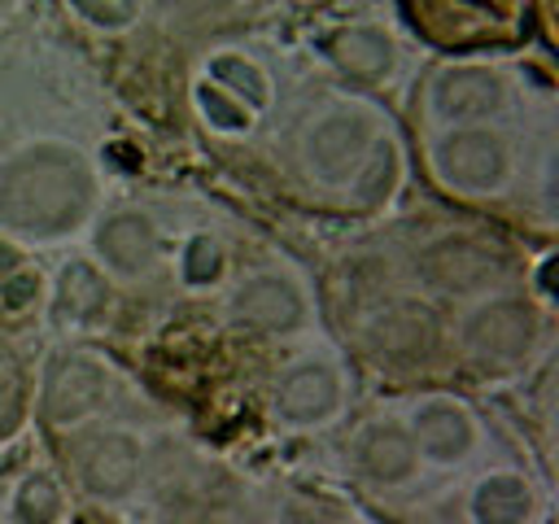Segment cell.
<instances>
[{"mask_svg": "<svg viewBox=\"0 0 559 524\" xmlns=\"http://www.w3.org/2000/svg\"><path fill=\"white\" fill-rule=\"evenodd\" d=\"M192 105H197V118H201L214 135H249L253 122H258L240 100H231L223 87H214V83H205V79L192 83Z\"/></svg>", "mask_w": 559, "mask_h": 524, "instance_id": "ffe728a7", "label": "cell"}, {"mask_svg": "<svg viewBox=\"0 0 559 524\" xmlns=\"http://www.w3.org/2000/svg\"><path fill=\"white\" fill-rule=\"evenodd\" d=\"M323 57L341 79L384 83L397 66V39L380 22H349L323 39Z\"/></svg>", "mask_w": 559, "mask_h": 524, "instance_id": "2e32d148", "label": "cell"}, {"mask_svg": "<svg viewBox=\"0 0 559 524\" xmlns=\"http://www.w3.org/2000/svg\"><path fill=\"white\" fill-rule=\"evenodd\" d=\"M467 524H537L542 489L520 467H489L463 493Z\"/></svg>", "mask_w": 559, "mask_h": 524, "instance_id": "9a60e30c", "label": "cell"}, {"mask_svg": "<svg viewBox=\"0 0 559 524\" xmlns=\"http://www.w3.org/2000/svg\"><path fill=\"white\" fill-rule=\"evenodd\" d=\"M402 183H406V153H402V140L393 131H384L371 144V153H367L362 170L354 175V183L345 188V196L354 201L358 214H380V210L393 205Z\"/></svg>", "mask_w": 559, "mask_h": 524, "instance_id": "ac0fdd59", "label": "cell"}, {"mask_svg": "<svg viewBox=\"0 0 559 524\" xmlns=\"http://www.w3.org/2000/svg\"><path fill=\"white\" fill-rule=\"evenodd\" d=\"M223 314L231 327L271 336V341H293V336L310 332V323H314L310 288L280 262L240 271L223 297Z\"/></svg>", "mask_w": 559, "mask_h": 524, "instance_id": "52a82bcc", "label": "cell"}, {"mask_svg": "<svg viewBox=\"0 0 559 524\" xmlns=\"http://www.w3.org/2000/svg\"><path fill=\"white\" fill-rule=\"evenodd\" d=\"M109 393H114V376L96 354L57 349L39 371L35 406L52 432H79L109 406Z\"/></svg>", "mask_w": 559, "mask_h": 524, "instance_id": "8fae6325", "label": "cell"}, {"mask_svg": "<svg viewBox=\"0 0 559 524\" xmlns=\"http://www.w3.org/2000/svg\"><path fill=\"white\" fill-rule=\"evenodd\" d=\"M415 279L437 297H480L489 288H502L515 258L502 240L472 231V227H445L432 231L424 245H415Z\"/></svg>", "mask_w": 559, "mask_h": 524, "instance_id": "8992f818", "label": "cell"}, {"mask_svg": "<svg viewBox=\"0 0 559 524\" xmlns=\"http://www.w3.org/2000/svg\"><path fill=\"white\" fill-rule=\"evenodd\" d=\"M428 175L463 196V201H489L502 196L520 175V144L498 122L476 127H432L424 144Z\"/></svg>", "mask_w": 559, "mask_h": 524, "instance_id": "3957f363", "label": "cell"}, {"mask_svg": "<svg viewBox=\"0 0 559 524\" xmlns=\"http://www.w3.org/2000/svg\"><path fill=\"white\" fill-rule=\"evenodd\" d=\"M389 131L384 114L371 100H332L297 135V166L323 192H345L362 170L371 144Z\"/></svg>", "mask_w": 559, "mask_h": 524, "instance_id": "277c9868", "label": "cell"}, {"mask_svg": "<svg viewBox=\"0 0 559 524\" xmlns=\"http://www.w3.org/2000/svg\"><path fill=\"white\" fill-rule=\"evenodd\" d=\"M87 258L105 279L140 284L162 262V227L140 205H118L92 218L87 227Z\"/></svg>", "mask_w": 559, "mask_h": 524, "instance_id": "4fadbf2b", "label": "cell"}, {"mask_svg": "<svg viewBox=\"0 0 559 524\" xmlns=\"http://www.w3.org/2000/svg\"><path fill=\"white\" fill-rule=\"evenodd\" d=\"M349 406L345 367L332 354H297L271 384V419L288 432L332 428Z\"/></svg>", "mask_w": 559, "mask_h": 524, "instance_id": "9c48e42d", "label": "cell"}, {"mask_svg": "<svg viewBox=\"0 0 559 524\" xmlns=\"http://www.w3.org/2000/svg\"><path fill=\"white\" fill-rule=\"evenodd\" d=\"M144 472L148 445L127 424H87L70 441V476L100 507H122L127 498H135Z\"/></svg>", "mask_w": 559, "mask_h": 524, "instance_id": "ba28073f", "label": "cell"}, {"mask_svg": "<svg viewBox=\"0 0 559 524\" xmlns=\"http://www.w3.org/2000/svg\"><path fill=\"white\" fill-rule=\"evenodd\" d=\"M87 31H100V35H127L140 26L148 0H61Z\"/></svg>", "mask_w": 559, "mask_h": 524, "instance_id": "44dd1931", "label": "cell"}, {"mask_svg": "<svg viewBox=\"0 0 559 524\" xmlns=\"http://www.w3.org/2000/svg\"><path fill=\"white\" fill-rule=\"evenodd\" d=\"M17 9H22V0H0V26H4V22H9Z\"/></svg>", "mask_w": 559, "mask_h": 524, "instance_id": "484cf974", "label": "cell"}, {"mask_svg": "<svg viewBox=\"0 0 559 524\" xmlns=\"http://www.w3.org/2000/svg\"><path fill=\"white\" fill-rule=\"evenodd\" d=\"M402 419H406V432H411L424 467L454 472V467H467L480 454V441H485L480 415L459 393H441V389L419 393Z\"/></svg>", "mask_w": 559, "mask_h": 524, "instance_id": "7c38bea8", "label": "cell"}, {"mask_svg": "<svg viewBox=\"0 0 559 524\" xmlns=\"http://www.w3.org/2000/svg\"><path fill=\"white\" fill-rule=\"evenodd\" d=\"M100 214L96 162L61 135H35L0 153V236L48 249L92 227Z\"/></svg>", "mask_w": 559, "mask_h": 524, "instance_id": "6da1fadb", "label": "cell"}, {"mask_svg": "<svg viewBox=\"0 0 559 524\" xmlns=\"http://www.w3.org/2000/svg\"><path fill=\"white\" fill-rule=\"evenodd\" d=\"M197 79H205V83L223 87V92H227L231 100H240L253 118H262V114L271 109V100H275L271 70H266L253 52L231 48V44L210 48V52H205V61H201V74H197Z\"/></svg>", "mask_w": 559, "mask_h": 524, "instance_id": "e0dca14e", "label": "cell"}, {"mask_svg": "<svg viewBox=\"0 0 559 524\" xmlns=\"http://www.w3.org/2000/svg\"><path fill=\"white\" fill-rule=\"evenodd\" d=\"M511 109V79L489 61H441L424 79V114L432 127L498 122Z\"/></svg>", "mask_w": 559, "mask_h": 524, "instance_id": "30bf717a", "label": "cell"}, {"mask_svg": "<svg viewBox=\"0 0 559 524\" xmlns=\"http://www.w3.org/2000/svg\"><path fill=\"white\" fill-rule=\"evenodd\" d=\"M66 515V489L48 472H31L13 489V520L17 524H61Z\"/></svg>", "mask_w": 559, "mask_h": 524, "instance_id": "d6986e66", "label": "cell"}, {"mask_svg": "<svg viewBox=\"0 0 559 524\" xmlns=\"http://www.w3.org/2000/svg\"><path fill=\"white\" fill-rule=\"evenodd\" d=\"M271 524H332L319 507L301 502V498H284L275 511H271Z\"/></svg>", "mask_w": 559, "mask_h": 524, "instance_id": "cb8c5ba5", "label": "cell"}, {"mask_svg": "<svg viewBox=\"0 0 559 524\" xmlns=\"http://www.w3.org/2000/svg\"><path fill=\"white\" fill-rule=\"evenodd\" d=\"M345 467L371 493H402L424 472L419 450H415L402 415H371V419H362L354 428L349 445H345Z\"/></svg>", "mask_w": 559, "mask_h": 524, "instance_id": "5bb4252c", "label": "cell"}, {"mask_svg": "<svg viewBox=\"0 0 559 524\" xmlns=\"http://www.w3.org/2000/svg\"><path fill=\"white\" fill-rule=\"evenodd\" d=\"M240 4L245 0H157V13L166 26H201V22H214Z\"/></svg>", "mask_w": 559, "mask_h": 524, "instance_id": "603a6c76", "label": "cell"}, {"mask_svg": "<svg viewBox=\"0 0 559 524\" xmlns=\"http://www.w3.org/2000/svg\"><path fill=\"white\" fill-rule=\"evenodd\" d=\"M223 266H227V258H223V245H218L214 236L197 231V236L183 240V249H179V279H183L188 288H210V284H218V279H223Z\"/></svg>", "mask_w": 559, "mask_h": 524, "instance_id": "7402d4cb", "label": "cell"}, {"mask_svg": "<svg viewBox=\"0 0 559 524\" xmlns=\"http://www.w3.org/2000/svg\"><path fill=\"white\" fill-rule=\"evenodd\" d=\"M35 293H39V275H31V271H22V266H17L9 279H0V301H9L13 310L26 306Z\"/></svg>", "mask_w": 559, "mask_h": 524, "instance_id": "d4e9b609", "label": "cell"}, {"mask_svg": "<svg viewBox=\"0 0 559 524\" xmlns=\"http://www.w3.org/2000/svg\"><path fill=\"white\" fill-rule=\"evenodd\" d=\"M450 345L459 358L485 376L524 371L546 345V306L528 288H489L467 297L454 314Z\"/></svg>", "mask_w": 559, "mask_h": 524, "instance_id": "7a4b0ae2", "label": "cell"}, {"mask_svg": "<svg viewBox=\"0 0 559 524\" xmlns=\"http://www.w3.org/2000/svg\"><path fill=\"white\" fill-rule=\"evenodd\" d=\"M354 336H358V349L376 367L397 371V376H415V371H428L445 354L450 327L428 297L393 293V297L376 301L371 310H362Z\"/></svg>", "mask_w": 559, "mask_h": 524, "instance_id": "5b68a950", "label": "cell"}]
</instances>
